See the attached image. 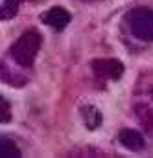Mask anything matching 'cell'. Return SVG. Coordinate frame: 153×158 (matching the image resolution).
Masks as SVG:
<instances>
[{
  "label": "cell",
  "mask_w": 153,
  "mask_h": 158,
  "mask_svg": "<svg viewBox=\"0 0 153 158\" xmlns=\"http://www.w3.org/2000/svg\"><path fill=\"white\" fill-rule=\"evenodd\" d=\"M39 48H41V35L35 30H28L24 31L19 39L13 42L9 53L13 57V61L17 64H20L22 68H30L35 61L39 53Z\"/></svg>",
  "instance_id": "obj_1"
},
{
  "label": "cell",
  "mask_w": 153,
  "mask_h": 158,
  "mask_svg": "<svg viewBox=\"0 0 153 158\" xmlns=\"http://www.w3.org/2000/svg\"><path fill=\"white\" fill-rule=\"evenodd\" d=\"M125 24L129 31L140 40H153V9L150 7H135L125 13Z\"/></svg>",
  "instance_id": "obj_2"
},
{
  "label": "cell",
  "mask_w": 153,
  "mask_h": 158,
  "mask_svg": "<svg viewBox=\"0 0 153 158\" xmlns=\"http://www.w3.org/2000/svg\"><path fill=\"white\" fill-rule=\"evenodd\" d=\"M90 68L98 79H118L124 74V64L118 59H94Z\"/></svg>",
  "instance_id": "obj_3"
},
{
  "label": "cell",
  "mask_w": 153,
  "mask_h": 158,
  "mask_svg": "<svg viewBox=\"0 0 153 158\" xmlns=\"http://www.w3.org/2000/svg\"><path fill=\"white\" fill-rule=\"evenodd\" d=\"M41 20H42L46 26H50V28L61 31V30H65V28L70 24V13H68L65 7H52V9H48V11L41 17Z\"/></svg>",
  "instance_id": "obj_4"
},
{
  "label": "cell",
  "mask_w": 153,
  "mask_h": 158,
  "mask_svg": "<svg viewBox=\"0 0 153 158\" xmlns=\"http://www.w3.org/2000/svg\"><path fill=\"white\" fill-rule=\"evenodd\" d=\"M118 142L122 143V147H125L127 151H142L146 142H144V136L135 131V129H124L120 131L118 134Z\"/></svg>",
  "instance_id": "obj_5"
},
{
  "label": "cell",
  "mask_w": 153,
  "mask_h": 158,
  "mask_svg": "<svg viewBox=\"0 0 153 158\" xmlns=\"http://www.w3.org/2000/svg\"><path fill=\"white\" fill-rule=\"evenodd\" d=\"M135 116L138 119V123H140L148 132H151L153 131V110L148 105H144V103L135 105Z\"/></svg>",
  "instance_id": "obj_6"
},
{
  "label": "cell",
  "mask_w": 153,
  "mask_h": 158,
  "mask_svg": "<svg viewBox=\"0 0 153 158\" xmlns=\"http://www.w3.org/2000/svg\"><path fill=\"white\" fill-rule=\"evenodd\" d=\"M81 116H83V121H85L87 129H90V131L98 129L100 123H102V112H100L96 107H92V105L83 107V109H81Z\"/></svg>",
  "instance_id": "obj_7"
},
{
  "label": "cell",
  "mask_w": 153,
  "mask_h": 158,
  "mask_svg": "<svg viewBox=\"0 0 153 158\" xmlns=\"http://www.w3.org/2000/svg\"><path fill=\"white\" fill-rule=\"evenodd\" d=\"M0 156L2 158H19V156H22V151L17 147L15 142H11L7 138H2L0 140Z\"/></svg>",
  "instance_id": "obj_8"
},
{
  "label": "cell",
  "mask_w": 153,
  "mask_h": 158,
  "mask_svg": "<svg viewBox=\"0 0 153 158\" xmlns=\"http://www.w3.org/2000/svg\"><path fill=\"white\" fill-rule=\"evenodd\" d=\"M17 11H19V0H4V2H2V11H0V15H2L4 20L15 17Z\"/></svg>",
  "instance_id": "obj_9"
},
{
  "label": "cell",
  "mask_w": 153,
  "mask_h": 158,
  "mask_svg": "<svg viewBox=\"0 0 153 158\" xmlns=\"http://www.w3.org/2000/svg\"><path fill=\"white\" fill-rule=\"evenodd\" d=\"M11 119V109H9V103L6 98H0V121L2 123H7Z\"/></svg>",
  "instance_id": "obj_10"
},
{
  "label": "cell",
  "mask_w": 153,
  "mask_h": 158,
  "mask_svg": "<svg viewBox=\"0 0 153 158\" xmlns=\"http://www.w3.org/2000/svg\"><path fill=\"white\" fill-rule=\"evenodd\" d=\"M151 99H153V90H151Z\"/></svg>",
  "instance_id": "obj_11"
}]
</instances>
